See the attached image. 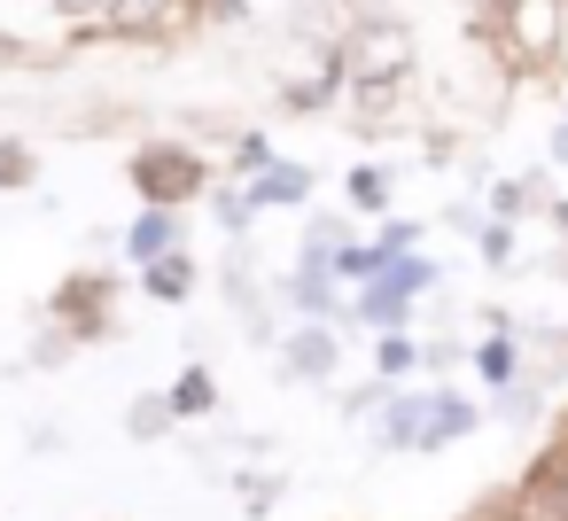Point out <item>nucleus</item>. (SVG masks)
Wrapping results in <instances>:
<instances>
[{"label": "nucleus", "mask_w": 568, "mask_h": 521, "mask_svg": "<svg viewBox=\"0 0 568 521\" xmlns=\"http://www.w3.org/2000/svg\"><path fill=\"white\" fill-rule=\"evenodd\" d=\"M506 521H514V513H506Z\"/></svg>", "instance_id": "20e7f679"}, {"label": "nucleus", "mask_w": 568, "mask_h": 521, "mask_svg": "<svg viewBox=\"0 0 568 521\" xmlns=\"http://www.w3.org/2000/svg\"><path fill=\"white\" fill-rule=\"evenodd\" d=\"M514 521H568V451H560V459H545V467L521 482Z\"/></svg>", "instance_id": "f257e3e1"}, {"label": "nucleus", "mask_w": 568, "mask_h": 521, "mask_svg": "<svg viewBox=\"0 0 568 521\" xmlns=\"http://www.w3.org/2000/svg\"><path fill=\"white\" fill-rule=\"evenodd\" d=\"M490 9H521V0H490Z\"/></svg>", "instance_id": "7ed1b4c3"}, {"label": "nucleus", "mask_w": 568, "mask_h": 521, "mask_svg": "<svg viewBox=\"0 0 568 521\" xmlns=\"http://www.w3.org/2000/svg\"><path fill=\"white\" fill-rule=\"evenodd\" d=\"M141 180H149L156 195H172V187H195V164H187V156H149Z\"/></svg>", "instance_id": "f03ea898"}]
</instances>
